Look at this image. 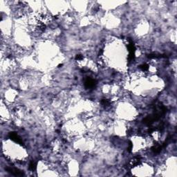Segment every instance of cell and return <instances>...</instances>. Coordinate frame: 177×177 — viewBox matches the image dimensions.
<instances>
[{
	"label": "cell",
	"mask_w": 177,
	"mask_h": 177,
	"mask_svg": "<svg viewBox=\"0 0 177 177\" xmlns=\"http://www.w3.org/2000/svg\"><path fill=\"white\" fill-rule=\"evenodd\" d=\"M129 40V44H128V49H129V61H132L135 58V51H136V48H135V46L133 44V41L129 38L128 39Z\"/></svg>",
	"instance_id": "6da1fadb"
},
{
	"label": "cell",
	"mask_w": 177,
	"mask_h": 177,
	"mask_svg": "<svg viewBox=\"0 0 177 177\" xmlns=\"http://www.w3.org/2000/svg\"><path fill=\"white\" fill-rule=\"evenodd\" d=\"M6 170L13 175L16 177H22L24 176V172L22 170H19V169L13 168H6Z\"/></svg>",
	"instance_id": "7a4b0ae2"
},
{
	"label": "cell",
	"mask_w": 177,
	"mask_h": 177,
	"mask_svg": "<svg viewBox=\"0 0 177 177\" xmlns=\"http://www.w3.org/2000/svg\"><path fill=\"white\" fill-rule=\"evenodd\" d=\"M9 136L12 141H15V142H18L20 145H24V142L22 141V139L20 138V137L15 132H10L9 133Z\"/></svg>",
	"instance_id": "3957f363"
},
{
	"label": "cell",
	"mask_w": 177,
	"mask_h": 177,
	"mask_svg": "<svg viewBox=\"0 0 177 177\" xmlns=\"http://www.w3.org/2000/svg\"><path fill=\"white\" fill-rule=\"evenodd\" d=\"M96 85V81L89 78H88L84 82V86L87 88H93Z\"/></svg>",
	"instance_id": "277c9868"
},
{
	"label": "cell",
	"mask_w": 177,
	"mask_h": 177,
	"mask_svg": "<svg viewBox=\"0 0 177 177\" xmlns=\"http://www.w3.org/2000/svg\"><path fill=\"white\" fill-rule=\"evenodd\" d=\"M163 148H164L163 146V145H155V146L152 147L151 148V150L152 151L154 154H159V153H160V152L161 151Z\"/></svg>",
	"instance_id": "5b68a950"
},
{
	"label": "cell",
	"mask_w": 177,
	"mask_h": 177,
	"mask_svg": "<svg viewBox=\"0 0 177 177\" xmlns=\"http://www.w3.org/2000/svg\"><path fill=\"white\" fill-rule=\"evenodd\" d=\"M141 157H136V158H135L134 159L132 160V162L130 163V166H131V168L137 166L141 163Z\"/></svg>",
	"instance_id": "8992f818"
},
{
	"label": "cell",
	"mask_w": 177,
	"mask_h": 177,
	"mask_svg": "<svg viewBox=\"0 0 177 177\" xmlns=\"http://www.w3.org/2000/svg\"><path fill=\"white\" fill-rule=\"evenodd\" d=\"M37 168V163L35 162V161H31L29 164V167H28V169L31 171H35Z\"/></svg>",
	"instance_id": "52a82bcc"
},
{
	"label": "cell",
	"mask_w": 177,
	"mask_h": 177,
	"mask_svg": "<svg viewBox=\"0 0 177 177\" xmlns=\"http://www.w3.org/2000/svg\"><path fill=\"white\" fill-rule=\"evenodd\" d=\"M101 103H102L103 105H105V106H108V105H110V102H109V100H107V99H103V100H101Z\"/></svg>",
	"instance_id": "ba28073f"
},
{
	"label": "cell",
	"mask_w": 177,
	"mask_h": 177,
	"mask_svg": "<svg viewBox=\"0 0 177 177\" xmlns=\"http://www.w3.org/2000/svg\"><path fill=\"white\" fill-rule=\"evenodd\" d=\"M140 69H141L142 71H147L149 69V66L146 64H144L140 66Z\"/></svg>",
	"instance_id": "9c48e42d"
},
{
	"label": "cell",
	"mask_w": 177,
	"mask_h": 177,
	"mask_svg": "<svg viewBox=\"0 0 177 177\" xmlns=\"http://www.w3.org/2000/svg\"><path fill=\"white\" fill-rule=\"evenodd\" d=\"M83 59V55H80V54H78L75 56V60H82Z\"/></svg>",
	"instance_id": "30bf717a"
},
{
	"label": "cell",
	"mask_w": 177,
	"mask_h": 177,
	"mask_svg": "<svg viewBox=\"0 0 177 177\" xmlns=\"http://www.w3.org/2000/svg\"><path fill=\"white\" fill-rule=\"evenodd\" d=\"M133 148V144L131 141H129V148H128V151L129 152H132Z\"/></svg>",
	"instance_id": "8fae6325"
},
{
	"label": "cell",
	"mask_w": 177,
	"mask_h": 177,
	"mask_svg": "<svg viewBox=\"0 0 177 177\" xmlns=\"http://www.w3.org/2000/svg\"><path fill=\"white\" fill-rule=\"evenodd\" d=\"M62 66V64H59V65H58V67H61Z\"/></svg>",
	"instance_id": "7c38bea8"
}]
</instances>
